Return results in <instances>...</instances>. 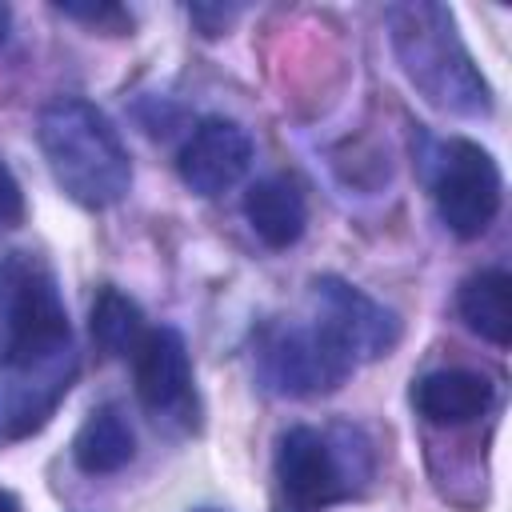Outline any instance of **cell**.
I'll return each instance as SVG.
<instances>
[{
	"mask_svg": "<svg viewBox=\"0 0 512 512\" xmlns=\"http://www.w3.org/2000/svg\"><path fill=\"white\" fill-rule=\"evenodd\" d=\"M248 164H252V140L236 120L224 116L200 120L176 156L180 180L200 196L228 192L248 172Z\"/></svg>",
	"mask_w": 512,
	"mask_h": 512,
	"instance_id": "obj_9",
	"label": "cell"
},
{
	"mask_svg": "<svg viewBox=\"0 0 512 512\" xmlns=\"http://www.w3.org/2000/svg\"><path fill=\"white\" fill-rule=\"evenodd\" d=\"M412 400H416L420 416H428L432 424H468L488 412L492 384H488V376L468 372V368H440V372H428L416 380Z\"/></svg>",
	"mask_w": 512,
	"mask_h": 512,
	"instance_id": "obj_11",
	"label": "cell"
},
{
	"mask_svg": "<svg viewBox=\"0 0 512 512\" xmlns=\"http://www.w3.org/2000/svg\"><path fill=\"white\" fill-rule=\"evenodd\" d=\"M92 336L108 356H136V348L144 340L140 304L112 284L100 288V296L92 300Z\"/></svg>",
	"mask_w": 512,
	"mask_h": 512,
	"instance_id": "obj_15",
	"label": "cell"
},
{
	"mask_svg": "<svg viewBox=\"0 0 512 512\" xmlns=\"http://www.w3.org/2000/svg\"><path fill=\"white\" fill-rule=\"evenodd\" d=\"M64 16L72 20H88V24H124V12L116 4H56Z\"/></svg>",
	"mask_w": 512,
	"mask_h": 512,
	"instance_id": "obj_17",
	"label": "cell"
},
{
	"mask_svg": "<svg viewBox=\"0 0 512 512\" xmlns=\"http://www.w3.org/2000/svg\"><path fill=\"white\" fill-rule=\"evenodd\" d=\"M432 200L448 232L460 240H476L488 232L492 216L500 212V168L496 160L472 140L440 144L432 168Z\"/></svg>",
	"mask_w": 512,
	"mask_h": 512,
	"instance_id": "obj_4",
	"label": "cell"
},
{
	"mask_svg": "<svg viewBox=\"0 0 512 512\" xmlns=\"http://www.w3.org/2000/svg\"><path fill=\"white\" fill-rule=\"evenodd\" d=\"M352 356L316 320L308 328H284L264 344V380L284 396H320L352 376Z\"/></svg>",
	"mask_w": 512,
	"mask_h": 512,
	"instance_id": "obj_5",
	"label": "cell"
},
{
	"mask_svg": "<svg viewBox=\"0 0 512 512\" xmlns=\"http://www.w3.org/2000/svg\"><path fill=\"white\" fill-rule=\"evenodd\" d=\"M24 220V192L12 168L0 160V228H16Z\"/></svg>",
	"mask_w": 512,
	"mask_h": 512,
	"instance_id": "obj_16",
	"label": "cell"
},
{
	"mask_svg": "<svg viewBox=\"0 0 512 512\" xmlns=\"http://www.w3.org/2000/svg\"><path fill=\"white\" fill-rule=\"evenodd\" d=\"M8 24H12V12H8V4H0V44L8 40Z\"/></svg>",
	"mask_w": 512,
	"mask_h": 512,
	"instance_id": "obj_19",
	"label": "cell"
},
{
	"mask_svg": "<svg viewBox=\"0 0 512 512\" xmlns=\"http://www.w3.org/2000/svg\"><path fill=\"white\" fill-rule=\"evenodd\" d=\"M236 12H240V8H220V4H192V8H188V16L204 28V36H220Z\"/></svg>",
	"mask_w": 512,
	"mask_h": 512,
	"instance_id": "obj_18",
	"label": "cell"
},
{
	"mask_svg": "<svg viewBox=\"0 0 512 512\" xmlns=\"http://www.w3.org/2000/svg\"><path fill=\"white\" fill-rule=\"evenodd\" d=\"M244 216L252 224V232L268 244V248H288L304 236L308 224V204L300 196V188L284 176H268L256 180L244 192Z\"/></svg>",
	"mask_w": 512,
	"mask_h": 512,
	"instance_id": "obj_12",
	"label": "cell"
},
{
	"mask_svg": "<svg viewBox=\"0 0 512 512\" xmlns=\"http://www.w3.org/2000/svg\"><path fill=\"white\" fill-rule=\"evenodd\" d=\"M388 28L404 76L424 92L428 104L460 116H484L492 108L488 84L476 72L468 48L460 44L448 8L400 4L388 8Z\"/></svg>",
	"mask_w": 512,
	"mask_h": 512,
	"instance_id": "obj_2",
	"label": "cell"
},
{
	"mask_svg": "<svg viewBox=\"0 0 512 512\" xmlns=\"http://www.w3.org/2000/svg\"><path fill=\"white\" fill-rule=\"evenodd\" d=\"M0 512H20V508H16V500H12L4 488H0Z\"/></svg>",
	"mask_w": 512,
	"mask_h": 512,
	"instance_id": "obj_20",
	"label": "cell"
},
{
	"mask_svg": "<svg viewBox=\"0 0 512 512\" xmlns=\"http://www.w3.org/2000/svg\"><path fill=\"white\" fill-rule=\"evenodd\" d=\"M72 380H76L72 344L20 364H0V440H20L44 428L56 404L68 396Z\"/></svg>",
	"mask_w": 512,
	"mask_h": 512,
	"instance_id": "obj_6",
	"label": "cell"
},
{
	"mask_svg": "<svg viewBox=\"0 0 512 512\" xmlns=\"http://www.w3.org/2000/svg\"><path fill=\"white\" fill-rule=\"evenodd\" d=\"M276 480L284 500L296 512H316L348 496L344 464L324 432L316 428H288L276 444Z\"/></svg>",
	"mask_w": 512,
	"mask_h": 512,
	"instance_id": "obj_8",
	"label": "cell"
},
{
	"mask_svg": "<svg viewBox=\"0 0 512 512\" xmlns=\"http://www.w3.org/2000/svg\"><path fill=\"white\" fill-rule=\"evenodd\" d=\"M40 148L52 180L84 208H112L132 184V160L112 120L80 100L60 96L40 112Z\"/></svg>",
	"mask_w": 512,
	"mask_h": 512,
	"instance_id": "obj_1",
	"label": "cell"
},
{
	"mask_svg": "<svg viewBox=\"0 0 512 512\" xmlns=\"http://www.w3.org/2000/svg\"><path fill=\"white\" fill-rule=\"evenodd\" d=\"M460 316L488 344L512 340V280L500 268H484L460 284Z\"/></svg>",
	"mask_w": 512,
	"mask_h": 512,
	"instance_id": "obj_14",
	"label": "cell"
},
{
	"mask_svg": "<svg viewBox=\"0 0 512 512\" xmlns=\"http://www.w3.org/2000/svg\"><path fill=\"white\" fill-rule=\"evenodd\" d=\"M192 392V360H188V344L176 328L160 324L152 332H144L140 348H136V396L148 412H176L188 404Z\"/></svg>",
	"mask_w": 512,
	"mask_h": 512,
	"instance_id": "obj_10",
	"label": "cell"
},
{
	"mask_svg": "<svg viewBox=\"0 0 512 512\" xmlns=\"http://www.w3.org/2000/svg\"><path fill=\"white\" fill-rule=\"evenodd\" d=\"M72 456L76 464L88 472V476H108V472H120L132 456H136V432L128 424V416L116 408V404H104L96 408L76 440H72Z\"/></svg>",
	"mask_w": 512,
	"mask_h": 512,
	"instance_id": "obj_13",
	"label": "cell"
},
{
	"mask_svg": "<svg viewBox=\"0 0 512 512\" xmlns=\"http://www.w3.org/2000/svg\"><path fill=\"white\" fill-rule=\"evenodd\" d=\"M312 304H316V320L336 336V344L352 356V364L388 356V348L400 336L396 312H388L384 304H376L372 296H364L360 288L336 276H320L312 284Z\"/></svg>",
	"mask_w": 512,
	"mask_h": 512,
	"instance_id": "obj_7",
	"label": "cell"
},
{
	"mask_svg": "<svg viewBox=\"0 0 512 512\" xmlns=\"http://www.w3.org/2000/svg\"><path fill=\"white\" fill-rule=\"evenodd\" d=\"M72 344L68 312L48 264L32 252L0 260V364H20Z\"/></svg>",
	"mask_w": 512,
	"mask_h": 512,
	"instance_id": "obj_3",
	"label": "cell"
},
{
	"mask_svg": "<svg viewBox=\"0 0 512 512\" xmlns=\"http://www.w3.org/2000/svg\"><path fill=\"white\" fill-rule=\"evenodd\" d=\"M192 512H220V508H192Z\"/></svg>",
	"mask_w": 512,
	"mask_h": 512,
	"instance_id": "obj_21",
	"label": "cell"
}]
</instances>
